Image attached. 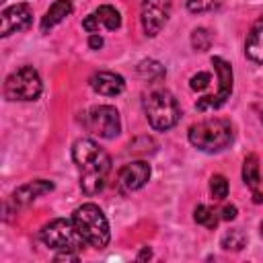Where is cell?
Listing matches in <instances>:
<instances>
[{"instance_id": "obj_1", "label": "cell", "mask_w": 263, "mask_h": 263, "mask_svg": "<svg viewBox=\"0 0 263 263\" xmlns=\"http://www.w3.org/2000/svg\"><path fill=\"white\" fill-rule=\"evenodd\" d=\"M72 160L78 168L80 189L86 195L101 193L111 171V156L95 140L80 138L72 144Z\"/></svg>"}, {"instance_id": "obj_2", "label": "cell", "mask_w": 263, "mask_h": 263, "mask_svg": "<svg viewBox=\"0 0 263 263\" xmlns=\"http://www.w3.org/2000/svg\"><path fill=\"white\" fill-rule=\"evenodd\" d=\"M191 146H195L201 152H220L228 148L234 140V127L228 119L222 117H212L203 119L199 123H193L187 134Z\"/></svg>"}, {"instance_id": "obj_3", "label": "cell", "mask_w": 263, "mask_h": 263, "mask_svg": "<svg viewBox=\"0 0 263 263\" xmlns=\"http://www.w3.org/2000/svg\"><path fill=\"white\" fill-rule=\"evenodd\" d=\"M72 222L78 228V232L82 234V238L86 240L88 247L95 249H105L111 240V230H109V222L107 216L103 214V210L97 203H82L72 212Z\"/></svg>"}, {"instance_id": "obj_4", "label": "cell", "mask_w": 263, "mask_h": 263, "mask_svg": "<svg viewBox=\"0 0 263 263\" xmlns=\"http://www.w3.org/2000/svg\"><path fill=\"white\" fill-rule=\"evenodd\" d=\"M142 105H144V113H146L150 127L156 132H166V129L175 127L177 121L181 119V107H179L177 99L173 97V92L166 88L150 90L144 97Z\"/></svg>"}, {"instance_id": "obj_5", "label": "cell", "mask_w": 263, "mask_h": 263, "mask_svg": "<svg viewBox=\"0 0 263 263\" xmlns=\"http://www.w3.org/2000/svg\"><path fill=\"white\" fill-rule=\"evenodd\" d=\"M39 238L47 249H53V251H80L86 245V240L74 226L72 218L70 220L55 218L47 222L39 230Z\"/></svg>"}, {"instance_id": "obj_6", "label": "cell", "mask_w": 263, "mask_h": 263, "mask_svg": "<svg viewBox=\"0 0 263 263\" xmlns=\"http://www.w3.org/2000/svg\"><path fill=\"white\" fill-rule=\"evenodd\" d=\"M41 90L43 82L33 66H21L4 80V97L8 101H37Z\"/></svg>"}, {"instance_id": "obj_7", "label": "cell", "mask_w": 263, "mask_h": 263, "mask_svg": "<svg viewBox=\"0 0 263 263\" xmlns=\"http://www.w3.org/2000/svg\"><path fill=\"white\" fill-rule=\"evenodd\" d=\"M82 123L90 134H95L99 138H105V140H111V138L119 136V132H121V117H119V111L113 105H95V107H90L84 113Z\"/></svg>"}, {"instance_id": "obj_8", "label": "cell", "mask_w": 263, "mask_h": 263, "mask_svg": "<svg viewBox=\"0 0 263 263\" xmlns=\"http://www.w3.org/2000/svg\"><path fill=\"white\" fill-rule=\"evenodd\" d=\"M212 66L216 70V76H218V92L216 95H208V97H201L197 103H195V109L197 111H214V109H220L232 95V66L220 58V55H214L212 58Z\"/></svg>"}, {"instance_id": "obj_9", "label": "cell", "mask_w": 263, "mask_h": 263, "mask_svg": "<svg viewBox=\"0 0 263 263\" xmlns=\"http://www.w3.org/2000/svg\"><path fill=\"white\" fill-rule=\"evenodd\" d=\"M173 0H142L140 23L146 37H156L171 18Z\"/></svg>"}, {"instance_id": "obj_10", "label": "cell", "mask_w": 263, "mask_h": 263, "mask_svg": "<svg viewBox=\"0 0 263 263\" xmlns=\"http://www.w3.org/2000/svg\"><path fill=\"white\" fill-rule=\"evenodd\" d=\"M33 23V8L27 2L10 4L0 14V37H8L12 33L29 29Z\"/></svg>"}, {"instance_id": "obj_11", "label": "cell", "mask_w": 263, "mask_h": 263, "mask_svg": "<svg viewBox=\"0 0 263 263\" xmlns=\"http://www.w3.org/2000/svg\"><path fill=\"white\" fill-rule=\"evenodd\" d=\"M53 191V183L47 181V179H35V181H29L21 187H16L8 199V205H12L14 210H21V208H27L31 205L35 199H39L41 195L45 193H51Z\"/></svg>"}, {"instance_id": "obj_12", "label": "cell", "mask_w": 263, "mask_h": 263, "mask_svg": "<svg viewBox=\"0 0 263 263\" xmlns=\"http://www.w3.org/2000/svg\"><path fill=\"white\" fill-rule=\"evenodd\" d=\"M119 27H121V14L111 4H101L95 12H90L82 21V29L86 33H99L101 29L117 31Z\"/></svg>"}, {"instance_id": "obj_13", "label": "cell", "mask_w": 263, "mask_h": 263, "mask_svg": "<svg viewBox=\"0 0 263 263\" xmlns=\"http://www.w3.org/2000/svg\"><path fill=\"white\" fill-rule=\"evenodd\" d=\"M150 173L152 171H150V164L146 160H132L119 171L117 183L123 191H138L148 183Z\"/></svg>"}, {"instance_id": "obj_14", "label": "cell", "mask_w": 263, "mask_h": 263, "mask_svg": "<svg viewBox=\"0 0 263 263\" xmlns=\"http://www.w3.org/2000/svg\"><path fill=\"white\" fill-rule=\"evenodd\" d=\"M88 82H90V88L97 95H103V97H117V95H121L125 90L123 76H119L115 72H109V70L95 72Z\"/></svg>"}, {"instance_id": "obj_15", "label": "cell", "mask_w": 263, "mask_h": 263, "mask_svg": "<svg viewBox=\"0 0 263 263\" xmlns=\"http://www.w3.org/2000/svg\"><path fill=\"white\" fill-rule=\"evenodd\" d=\"M242 181L251 189L253 201L263 203V175L259 168V156L257 154H247L242 162Z\"/></svg>"}, {"instance_id": "obj_16", "label": "cell", "mask_w": 263, "mask_h": 263, "mask_svg": "<svg viewBox=\"0 0 263 263\" xmlns=\"http://www.w3.org/2000/svg\"><path fill=\"white\" fill-rule=\"evenodd\" d=\"M245 55L255 64H263V16H259L247 33Z\"/></svg>"}, {"instance_id": "obj_17", "label": "cell", "mask_w": 263, "mask_h": 263, "mask_svg": "<svg viewBox=\"0 0 263 263\" xmlns=\"http://www.w3.org/2000/svg\"><path fill=\"white\" fill-rule=\"evenodd\" d=\"M72 8H74L72 0H55V2L47 8L45 16L41 18V31H43V33L51 31L55 25H60V23L72 12Z\"/></svg>"}, {"instance_id": "obj_18", "label": "cell", "mask_w": 263, "mask_h": 263, "mask_svg": "<svg viewBox=\"0 0 263 263\" xmlns=\"http://www.w3.org/2000/svg\"><path fill=\"white\" fill-rule=\"evenodd\" d=\"M193 218H195L197 224H201V226H205L210 230H214L218 226V220H220L218 212L212 210V208H208V205H197L195 212H193Z\"/></svg>"}, {"instance_id": "obj_19", "label": "cell", "mask_w": 263, "mask_h": 263, "mask_svg": "<svg viewBox=\"0 0 263 263\" xmlns=\"http://www.w3.org/2000/svg\"><path fill=\"white\" fill-rule=\"evenodd\" d=\"M247 247V234L240 228H232L222 236V249L226 251H240Z\"/></svg>"}, {"instance_id": "obj_20", "label": "cell", "mask_w": 263, "mask_h": 263, "mask_svg": "<svg viewBox=\"0 0 263 263\" xmlns=\"http://www.w3.org/2000/svg\"><path fill=\"white\" fill-rule=\"evenodd\" d=\"M138 74L144 76L146 80H160L164 76V68L156 60H144L138 66Z\"/></svg>"}, {"instance_id": "obj_21", "label": "cell", "mask_w": 263, "mask_h": 263, "mask_svg": "<svg viewBox=\"0 0 263 263\" xmlns=\"http://www.w3.org/2000/svg\"><path fill=\"white\" fill-rule=\"evenodd\" d=\"M210 193L216 201H222L228 195V181L224 175H212L210 179Z\"/></svg>"}, {"instance_id": "obj_22", "label": "cell", "mask_w": 263, "mask_h": 263, "mask_svg": "<svg viewBox=\"0 0 263 263\" xmlns=\"http://www.w3.org/2000/svg\"><path fill=\"white\" fill-rule=\"evenodd\" d=\"M210 43H212V35H210L208 29L199 27V29H195V31L191 33V45H193L195 51H205V49H210Z\"/></svg>"}, {"instance_id": "obj_23", "label": "cell", "mask_w": 263, "mask_h": 263, "mask_svg": "<svg viewBox=\"0 0 263 263\" xmlns=\"http://www.w3.org/2000/svg\"><path fill=\"white\" fill-rule=\"evenodd\" d=\"M224 0H185V6L189 12H210L214 8H218Z\"/></svg>"}, {"instance_id": "obj_24", "label": "cell", "mask_w": 263, "mask_h": 263, "mask_svg": "<svg viewBox=\"0 0 263 263\" xmlns=\"http://www.w3.org/2000/svg\"><path fill=\"white\" fill-rule=\"evenodd\" d=\"M210 82H212V76H210L208 72H197L195 76H191L189 86H191L193 90H203V88L210 86Z\"/></svg>"}, {"instance_id": "obj_25", "label": "cell", "mask_w": 263, "mask_h": 263, "mask_svg": "<svg viewBox=\"0 0 263 263\" xmlns=\"http://www.w3.org/2000/svg\"><path fill=\"white\" fill-rule=\"evenodd\" d=\"M236 212H238L236 205H232V203L230 205H224L220 210V220H234L236 218Z\"/></svg>"}, {"instance_id": "obj_26", "label": "cell", "mask_w": 263, "mask_h": 263, "mask_svg": "<svg viewBox=\"0 0 263 263\" xmlns=\"http://www.w3.org/2000/svg\"><path fill=\"white\" fill-rule=\"evenodd\" d=\"M53 259L55 261H78V251H60Z\"/></svg>"}, {"instance_id": "obj_27", "label": "cell", "mask_w": 263, "mask_h": 263, "mask_svg": "<svg viewBox=\"0 0 263 263\" xmlns=\"http://www.w3.org/2000/svg\"><path fill=\"white\" fill-rule=\"evenodd\" d=\"M88 47H90V49H101V47H103V37L97 35V33H90V37H88Z\"/></svg>"}, {"instance_id": "obj_28", "label": "cell", "mask_w": 263, "mask_h": 263, "mask_svg": "<svg viewBox=\"0 0 263 263\" xmlns=\"http://www.w3.org/2000/svg\"><path fill=\"white\" fill-rule=\"evenodd\" d=\"M150 257H152V251H150L148 247H146V249H142V253L138 255V259H140V261H142V259H150Z\"/></svg>"}, {"instance_id": "obj_29", "label": "cell", "mask_w": 263, "mask_h": 263, "mask_svg": "<svg viewBox=\"0 0 263 263\" xmlns=\"http://www.w3.org/2000/svg\"><path fill=\"white\" fill-rule=\"evenodd\" d=\"M259 230H261V236H263V222H261V226H259Z\"/></svg>"}, {"instance_id": "obj_30", "label": "cell", "mask_w": 263, "mask_h": 263, "mask_svg": "<svg viewBox=\"0 0 263 263\" xmlns=\"http://www.w3.org/2000/svg\"><path fill=\"white\" fill-rule=\"evenodd\" d=\"M261 121H263V111H261Z\"/></svg>"}]
</instances>
